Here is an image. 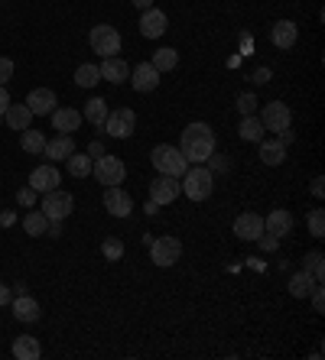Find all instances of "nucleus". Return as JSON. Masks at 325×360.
<instances>
[{
	"instance_id": "nucleus-30",
	"label": "nucleus",
	"mask_w": 325,
	"mask_h": 360,
	"mask_svg": "<svg viewBox=\"0 0 325 360\" xmlns=\"http://www.w3.org/2000/svg\"><path fill=\"white\" fill-rule=\"evenodd\" d=\"M153 68H156V72H173L176 65H179V53H176V49H160V53H153Z\"/></svg>"
},
{
	"instance_id": "nucleus-25",
	"label": "nucleus",
	"mask_w": 325,
	"mask_h": 360,
	"mask_svg": "<svg viewBox=\"0 0 325 360\" xmlns=\"http://www.w3.org/2000/svg\"><path fill=\"white\" fill-rule=\"evenodd\" d=\"M260 159H263V166H280L286 159V146L280 140H260Z\"/></svg>"
},
{
	"instance_id": "nucleus-50",
	"label": "nucleus",
	"mask_w": 325,
	"mask_h": 360,
	"mask_svg": "<svg viewBox=\"0 0 325 360\" xmlns=\"http://www.w3.org/2000/svg\"><path fill=\"white\" fill-rule=\"evenodd\" d=\"M156 208H160V205L153 202V198H150V202H147V205H143V211H147V214H156Z\"/></svg>"
},
{
	"instance_id": "nucleus-49",
	"label": "nucleus",
	"mask_w": 325,
	"mask_h": 360,
	"mask_svg": "<svg viewBox=\"0 0 325 360\" xmlns=\"http://www.w3.org/2000/svg\"><path fill=\"white\" fill-rule=\"evenodd\" d=\"M130 3H133L137 10H150V7H153V0H130Z\"/></svg>"
},
{
	"instance_id": "nucleus-1",
	"label": "nucleus",
	"mask_w": 325,
	"mask_h": 360,
	"mask_svg": "<svg viewBox=\"0 0 325 360\" xmlns=\"http://www.w3.org/2000/svg\"><path fill=\"white\" fill-rule=\"evenodd\" d=\"M179 149H183V156L189 159V166H202V162L215 153V133H212L208 124H189V127L183 130Z\"/></svg>"
},
{
	"instance_id": "nucleus-16",
	"label": "nucleus",
	"mask_w": 325,
	"mask_h": 360,
	"mask_svg": "<svg viewBox=\"0 0 325 360\" xmlns=\"http://www.w3.org/2000/svg\"><path fill=\"white\" fill-rule=\"evenodd\" d=\"M296 39H299V30H296V23H292V20H277V23H273L270 43L277 46V49H292Z\"/></svg>"
},
{
	"instance_id": "nucleus-34",
	"label": "nucleus",
	"mask_w": 325,
	"mask_h": 360,
	"mask_svg": "<svg viewBox=\"0 0 325 360\" xmlns=\"http://www.w3.org/2000/svg\"><path fill=\"white\" fill-rule=\"evenodd\" d=\"M303 269H306V273H313V279H315V283H322V279H325V269H322V254H319V250H313V254H306Z\"/></svg>"
},
{
	"instance_id": "nucleus-18",
	"label": "nucleus",
	"mask_w": 325,
	"mask_h": 360,
	"mask_svg": "<svg viewBox=\"0 0 325 360\" xmlns=\"http://www.w3.org/2000/svg\"><path fill=\"white\" fill-rule=\"evenodd\" d=\"M263 231L273 234V237H286L292 231V214L286 208H273L267 218H263Z\"/></svg>"
},
{
	"instance_id": "nucleus-9",
	"label": "nucleus",
	"mask_w": 325,
	"mask_h": 360,
	"mask_svg": "<svg viewBox=\"0 0 325 360\" xmlns=\"http://www.w3.org/2000/svg\"><path fill=\"white\" fill-rule=\"evenodd\" d=\"M260 124H263V130L280 133V130H286L292 124V111L283 101H270V104L263 107V114H260Z\"/></svg>"
},
{
	"instance_id": "nucleus-43",
	"label": "nucleus",
	"mask_w": 325,
	"mask_h": 360,
	"mask_svg": "<svg viewBox=\"0 0 325 360\" xmlns=\"http://www.w3.org/2000/svg\"><path fill=\"white\" fill-rule=\"evenodd\" d=\"M270 82V68H257L254 72V85H267Z\"/></svg>"
},
{
	"instance_id": "nucleus-14",
	"label": "nucleus",
	"mask_w": 325,
	"mask_h": 360,
	"mask_svg": "<svg viewBox=\"0 0 325 360\" xmlns=\"http://www.w3.org/2000/svg\"><path fill=\"white\" fill-rule=\"evenodd\" d=\"M166 26H169V20H166V13H162V10H156V7L143 10V17H140V32L147 36V39H160L162 32H166Z\"/></svg>"
},
{
	"instance_id": "nucleus-26",
	"label": "nucleus",
	"mask_w": 325,
	"mask_h": 360,
	"mask_svg": "<svg viewBox=\"0 0 325 360\" xmlns=\"http://www.w3.org/2000/svg\"><path fill=\"white\" fill-rule=\"evenodd\" d=\"M82 117H88L95 127H104V120H108V101H104V97H91V101H85Z\"/></svg>"
},
{
	"instance_id": "nucleus-20",
	"label": "nucleus",
	"mask_w": 325,
	"mask_h": 360,
	"mask_svg": "<svg viewBox=\"0 0 325 360\" xmlns=\"http://www.w3.org/2000/svg\"><path fill=\"white\" fill-rule=\"evenodd\" d=\"M98 72H101V78H104V82H111V85H120L124 78H130V65L124 62V59H118V55H111V59H104V62H101V68H98Z\"/></svg>"
},
{
	"instance_id": "nucleus-12",
	"label": "nucleus",
	"mask_w": 325,
	"mask_h": 360,
	"mask_svg": "<svg viewBox=\"0 0 325 360\" xmlns=\"http://www.w3.org/2000/svg\"><path fill=\"white\" fill-rule=\"evenodd\" d=\"M104 208H108V214H114V218H127L130 211H133V202H130V195L120 185H108V191H104Z\"/></svg>"
},
{
	"instance_id": "nucleus-19",
	"label": "nucleus",
	"mask_w": 325,
	"mask_h": 360,
	"mask_svg": "<svg viewBox=\"0 0 325 360\" xmlns=\"http://www.w3.org/2000/svg\"><path fill=\"white\" fill-rule=\"evenodd\" d=\"M10 308H13V315H17V321H26V325H32V321L39 318V302L32 296H26V292L10 299Z\"/></svg>"
},
{
	"instance_id": "nucleus-46",
	"label": "nucleus",
	"mask_w": 325,
	"mask_h": 360,
	"mask_svg": "<svg viewBox=\"0 0 325 360\" xmlns=\"http://www.w3.org/2000/svg\"><path fill=\"white\" fill-rule=\"evenodd\" d=\"M88 156H91V159L104 156V146H101V143H98V140H95V143H91V146H88Z\"/></svg>"
},
{
	"instance_id": "nucleus-40",
	"label": "nucleus",
	"mask_w": 325,
	"mask_h": 360,
	"mask_svg": "<svg viewBox=\"0 0 325 360\" xmlns=\"http://www.w3.org/2000/svg\"><path fill=\"white\" fill-rule=\"evenodd\" d=\"M13 78V62L10 59H0V85H7Z\"/></svg>"
},
{
	"instance_id": "nucleus-42",
	"label": "nucleus",
	"mask_w": 325,
	"mask_h": 360,
	"mask_svg": "<svg viewBox=\"0 0 325 360\" xmlns=\"http://www.w3.org/2000/svg\"><path fill=\"white\" fill-rule=\"evenodd\" d=\"M7 107H10V91H7V85H0V117L7 114Z\"/></svg>"
},
{
	"instance_id": "nucleus-32",
	"label": "nucleus",
	"mask_w": 325,
	"mask_h": 360,
	"mask_svg": "<svg viewBox=\"0 0 325 360\" xmlns=\"http://www.w3.org/2000/svg\"><path fill=\"white\" fill-rule=\"evenodd\" d=\"M98 82H101V72H98V65H78V72H75V85L78 88H95Z\"/></svg>"
},
{
	"instance_id": "nucleus-45",
	"label": "nucleus",
	"mask_w": 325,
	"mask_h": 360,
	"mask_svg": "<svg viewBox=\"0 0 325 360\" xmlns=\"http://www.w3.org/2000/svg\"><path fill=\"white\" fill-rule=\"evenodd\" d=\"M46 234H49V237H62V221H49Z\"/></svg>"
},
{
	"instance_id": "nucleus-6",
	"label": "nucleus",
	"mask_w": 325,
	"mask_h": 360,
	"mask_svg": "<svg viewBox=\"0 0 325 360\" xmlns=\"http://www.w3.org/2000/svg\"><path fill=\"white\" fill-rule=\"evenodd\" d=\"M72 208H75V198H72L68 191H62V189L46 191V198H43V214L49 218V221H65V218L72 214Z\"/></svg>"
},
{
	"instance_id": "nucleus-36",
	"label": "nucleus",
	"mask_w": 325,
	"mask_h": 360,
	"mask_svg": "<svg viewBox=\"0 0 325 360\" xmlns=\"http://www.w3.org/2000/svg\"><path fill=\"white\" fill-rule=\"evenodd\" d=\"M101 254H104V260H120L124 256V240H118V237H108L104 244H101Z\"/></svg>"
},
{
	"instance_id": "nucleus-31",
	"label": "nucleus",
	"mask_w": 325,
	"mask_h": 360,
	"mask_svg": "<svg viewBox=\"0 0 325 360\" xmlns=\"http://www.w3.org/2000/svg\"><path fill=\"white\" fill-rule=\"evenodd\" d=\"M20 146L30 153V156H39L46 149V137L39 133V130H23V137H20Z\"/></svg>"
},
{
	"instance_id": "nucleus-15",
	"label": "nucleus",
	"mask_w": 325,
	"mask_h": 360,
	"mask_svg": "<svg viewBox=\"0 0 325 360\" xmlns=\"http://www.w3.org/2000/svg\"><path fill=\"white\" fill-rule=\"evenodd\" d=\"M55 91H49V88H36V91H30V97H26V107L32 111V117H46L55 111Z\"/></svg>"
},
{
	"instance_id": "nucleus-44",
	"label": "nucleus",
	"mask_w": 325,
	"mask_h": 360,
	"mask_svg": "<svg viewBox=\"0 0 325 360\" xmlns=\"http://www.w3.org/2000/svg\"><path fill=\"white\" fill-rule=\"evenodd\" d=\"M322 176H315V179H313V195H315V198H322V195H325V185H322Z\"/></svg>"
},
{
	"instance_id": "nucleus-35",
	"label": "nucleus",
	"mask_w": 325,
	"mask_h": 360,
	"mask_svg": "<svg viewBox=\"0 0 325 360\" xmlns=\"http://www.w3.org/2000/svg\"><path fill=\"white\" fill-rule=\"evenodd\" d=\"M306 224H309V234H313V237H325V211L322 208H313L309 218H306Z\"/></svg>"
},
{
	"instance_id": "nucleus-28",
	"label": "nucleus",
	"mask_w": 325,
	"mask_h": 360,
	"mask_svg": "<svg viewBox=\"0 0 325 360\" xmlns=\"http://www.w3.org/2000/svg\"><path fill=\"white\" fill-rule=\"evenodd\" d=\"M238 133H241V140H248V143H260L267 130H263V124H260V117L250 114V117H244V120H241Z\"/></svg>"
},
{
	"instance_id": "nucleus-27",
	"label": "nucleus",
	"mask_w": 325,
	"mask_h": 360,
	"mask_svg": "<svg viewBox=\"0 0 325 360\" xmlns=\"http://www.w3.org/2000/svg\"><path fill=\"white\" fill-rule=\"evenodd\" d=\"M313 286H315V279H313V273H306V269L290 276V296L292 299H306L313 292Z\"/></svg>"
},
{
	"instance_id": "nucleus-48",
	"label": "nucleus",
	"mask_w": 325,
	"mask_h": 360,
	"mask_svg": "<svg viewBox=\"0 0 325 360\" xmlns=\"http://www.w3.org/2000/svg\"><path fill=\"white\" fill-rule=\"evenodd\" d=\"M13 221H17V214H13V211H3V214H0V224H3V227H10Z\"/></svg>"
},
{
	"instance_id": "nucleus-3",
	"label": "nucleus",
	"mask_w": 325,
	"mask_h": 360,
	"mask_svg": "<svg viewBox=\"0 0 325 360\" xmlns=\"http://www.w3.org/2000/svg\"><path fill=\"white\" fill-rule=\"evenodd\" d=\"M150 162L153 169L160 176H173V179H183L185 169H189V159L183 156V149L169 146V143H160V146L150 153Z\"/></svg>"
},
{
	"instance_id": "nucleus-17",
	"label": "nucleus",
	"mask_w": 325,
	"mask_h": 360,
	"mask_svg": "<svg viewBox=\"0 0 325 360\" xmlns=\"http://www.w3.org/2000/svg\"><path fill=\"white\" fill-rule=\"evenodd\" d=\"M59 169L55 166H39V169H32L30 172V189H36L39 195H46V191H53L59 189Z\"/></svg>"
},
{
	"instance_id": "nucleus-22",
	"label": "nucleus",
	"mask_w": 325,
	"mask_h": 360,
	"mask_svg": "<svg viewBox=\"0 0 325 360\" xmlns=\"http://www.w3.org/2000/svg\"><path fill=\"white\" fill-rule=\"evenodd\" d=\"M72 153H75V140L68 137V133H59L55 140H46L43 156H49L53 162H59V159H68Z\"/></svg>"
},
{
	"instance_id": "nucleus-4",
	"label": "nucleus",
	"mask_w": 325,
	"mask_h": 360,
	"mask_svg": "<svg viewBox=\"0 0 325 360\" xmlns=\"http://www.w3.org/2000/svg\"><path fill=\"white\" fill-rule=\"evenodd\" d=\"M91 176H95L101 185H120V182L127 179V166H124V159L118 156H98L95 162H91Z\"/></svg>"
},
{
	"instance_id": "nucleus-39",
	"label": "nucleus",
	"mask_w": 325,
	"mask_h": 360,
	"mask_svg": "<svg viewBox=\"0 0 325 360\" xmlns=\"http://www.w3.org/2000/svg\"><path fill=\"white\" fill-rule=\"evenodd\" d=\"M309 296H313V308L319 312V315H322V312H325V292H322V283H315Z\"/></svg>"
},
{
	"instance_id": "nucleus-10",
	"label": "nucleus",
	"mask_w": 325,
	"mask_h": 360,
	"mask_svg": "<svg viewBox=\"0 0 325 360\" xmlns=\"http://www.w3.org/2000/svg\"><path fill=\"white\" fill-rule=\"evenodd\" d=\"M179 191H183V185H179L173 176H156V179L150 182V198L156 205H173L176 198H179Z\"/></svg>"
},
{
	"instance_id": "nucleus-7",
	"label": "nucleus",
	"mask_w": 325,
	"mask_h": 360,
	"mask_svg": "<svg viewBox=\"0 0 325 360\" xmlns=\"http://www.w3.org/2000/svg\"><path fill=\"white\" fill-rule=\"evenodd\" d=\"M137 127V114L130 107H118V111H108V120H104V130H108L114 140H127Z\"/></svg>"
},
{
	"instance_id": "nucleus-11",
	"label": "nucleus",
	"mask_w": 325,
	"mask_h": 360,
	"mask_svg": "<svg viewBox=\"0 0 325 360\" xmlns=\"http://www.w3.org/2000/svg\"><path fill=\"white\" fill-rule=\"evenodd\" d=\"M130 85H133V91H140V95H150V91L160 88V72L150 62H140L137 68H130Z\"/></svg>"
},
{
	"instance_id": "nucleus-24",
	"label": "nucleus",
	"mask_w": 325,
	"mask_h": 360,
	"mask_svg": "<svg viewBox=\"0 0 325 360\" xmlns=\"http://www.w3.org/2000/svg\"><path fill=\"white\" fill-rule=\"evenodd\" d=\"M3 120H7V127L10 130H30L32 111L26 104H10L7 107V114H3Z\"/></svg>"
},
{
	"instance_id": "nucleus-33",
	"label": "nucleus",
	"mask_w": 325,
	"mask_h": 360,
	"mask_svg": "<svg viewBox=\"0 0 325 360\" xmlns=\"http://www.w3.org/2000/svg\"><path fill=\"white\" fill-rule=\"evenodd\" d=\"M91 162H95L91 156H78V153H72V156H68V172H72L75 179H85V176H91Z\"/></svg>"
},
{
	"instance_id": "nucleus-38",
	"label": "nucleus",
	"mask_w": 325,
	"mask_h": 360,
	"mask_svg": "<svg viewBox=\"0 0 325 360\" xmlns=\"http://www.w3.org/2000/svg\"><path fill=\"white\" fill-rule=\"evenodd\" d=\"M36 195H39L36 189H30V185H23V189L17 191V202H20L23 208H32V205H36Z\"/></svg>"
},
{
	"instance_id": "nucleus-41",
	"label": "nucleus",
	"mask_w": 325,
	"mask_h": 360,
	"mask_svg": "<svg viewBox=\"0 0 325 360\" xmlns=\"http://www.w3.org/2000/svg\"><path fill=\"white\" fill-rule=\"evenodd\" d=\"M257 244L263 247V250H277V244H280V237H273V234H267V231H263V234H260V237H257Z\"/></svg>"
},
{
	"instance_id": "nucleus-8",
	"label": "nucleus",
	"mask_w": 325,
	"mask_h": 360,
	"mask_svg": "<svg viewBox=\"0 0 325 360\" xmlns=\"http://www.w3.org/2000/svg\"><path fill=\"white\" fill-rule=\"evenodd\" d=\"M183 256V244L176 237H156L150 244V260L156 266H173Z\"/></svg>"
},
{
	"instance_id": "nucleus-21",
	"label": "nucleus",
	"mask_w": 325,
	"mask_h": 360,
	"mask_svg": "<svg viewBox=\"0 0 325 360\" xmlns=\"http://www.w3.org/2000/svg\"><path fill=\"white\" fill-rule=\"evenodd\" d=\"M78 124H82V114L75 107H55L53 111V130H59V133H75Z\"/></svg>"
},
{
	"instance_id": "nucleus-2",
	"label": "nucleus",
	"mask_w": 325,
	"mask_h": 360,
	"mask_svg": "<svg viewBox=\"0 0 325 360\" xmlns=\"http://www.w3.org/2000/svg\"><path fill=\"white\" fill-rule=\"evenodd\" d=\"M179 185H183V191L192 202H205V198H212V191H215V172L208 169L205 162L202 166H189Z\"/></svg>"
},
{
	"instance_id": "nucleus-23",
	"label": "nucleus",
	"mask_w": 325,
	"mask_h": 360,
	"mask_svg": "<svg viewBox=\"0 0 325 360\" xmlns=\"http://www.w3.org/2000/svg\"><path fill=\"white\" fill-rule=\"evenodd\" d=\"M39 354H43V348H39V341L32 334H20L13 341V357L17 360H39Z\"/></svg>"
},
{
	"instance_id": "nucleus-37",
	"label": "nucleus",
	"mask_w": 325,
	"mask_h": 360,
	"mask_svg": "<svg viewBox=\"0 0 325 360\" xmlns=\"http://www.w3.org/2000/svg\"><path fill=\"white\" fill-rule=\"evenodd\" d=\"M257 97L254 95H241L238 97V111H241V117H250V114H257Z\"/></svg>"
},
{
	"instance_id": "nucleus-13",
	"label": "nucleus",
	"mask_w": 325,
	"mask_h": 360,
	"mask_svg": "<svg viewBox=\"0 0 325 360\" xmlns=\"http://www.w3.org/2000/svg\"><path fill=\"white\" fill-rule=\"evenodd\" d=\"M234 234H238L241 240H257L260 234H263V218L254 211H244L234 218Z\"/></svg>"
},
{
	"instance_id": "nucleus-29",
	"label": "nucleus",
	"mask_w": 325,
	"mask_h": 360,
	"mask_svg": "<svg viewBox=\"0 0 325 360\" xmlns=\"http://www.w3.org/2000/svg\"><path fill=\"white\" fill-rule=\"evenodd\" d=\"M46 227H49V218H46L43 211H30L23 218V231L30 234V237H43Z\"/></svg>"
},
{
	"instance_id": "nucleus-47",
	"label": "nucleus",
	"mask_w": 325,
	"mask_h": 360,
	"mask_svg": "<svg viewBox=\"0 0 325 360\" xmlns=\"http://www.w3.org/2000/svg\"><path fill=\"white\" fill-rule=\"evenodd\" d=\"M10 286H3V283H0V305H10Z\"/></svg>"
},
{
	"instance_id": "nucleus-5",
	"label": "nucleus",
	"mask_w": 325,
	"mask_h": 360,
	"mask_svg": "<svg viewBox=\"0 0 325 360\" xmlns=\"http://www.w3.org/2000/svg\"><path fill=\"white\" fill-rule=\"evenodd\" d=\"M88 43H91V49L101 59H111V55L120 53V32L114 26H108V23H98L95 30H91V36H88Z\"/></svg>"
}]
</instances>
